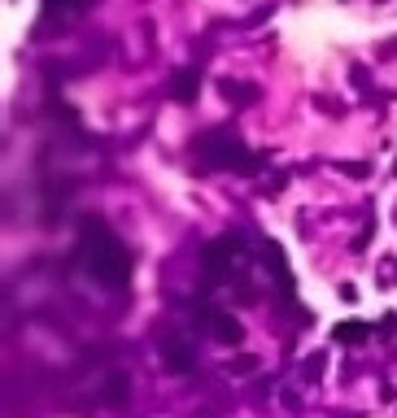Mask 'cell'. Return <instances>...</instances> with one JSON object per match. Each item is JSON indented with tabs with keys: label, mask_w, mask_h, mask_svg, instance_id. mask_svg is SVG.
<instances>
[{
	"label": "cell",
	"mask_w": 397,
	"mask_h": 418,
	"mask_svg": "<svg viewBox=\"0 0 397 418\" xmlns=\"http://www.w3.org/2000/svg\"><path fill=\"white\" fill-rule=\"evenodd\" d=\"M83 261L105 287H122L131 279V257L101 218H83Z\"/></svg>",
	"instance_id": "cell-1"
},
{
	"label": "cell",
	"mask_w": 397,
	"mask_h": 418,
	"mask_svg": "<svg viewBox=\"0 0 397 418\" xmlns=\"http://www.w3.org/2000/svg\"><path fill=\"white\" fill-rule=\"evenodd\" d=\"M196 153H201L206 166H227V170H249L254 166V153L244 148L232 131H206L196 140Z\"/></svg>",
	"instance_id": "cell-2"
},
{
	"label": "cell",
	"mask_w": 397,
	"mask_h": 418,
	"mask_svg": "<svg viewBox=\"0 0 397 418\" xmlns=\"http://www.w3.org/2000/svg\"><path fill=\"white\" fill-rule=\"evenodd\" d=\"M206 331L214 340H223V345H240V340H244L240 323L232 318V314H223V309H206Z\"/></svg>",
	"instance_id": "cell-3"
},
{
	"label": "cell",
	"mask_w": 397,
	"mask_h": 418,
	"mask_svg": "<svg viewBox=\"0 0 397 418\" xmlns=\"http://www.w3.org/2000/svg\"><path fill=\"white\" fill-rule=\"evenodd\" d=\"M162 357H166L170 371H192V366H196L192 345H188V340H179V335H166L162 340Z\"/></svg>",
	"instance_id": "cell-4"
},
{
	"label": "cell",
	"mask_w": 397,
	"mask_h": 418,
	"mask_svg": "<svg viewBox=\"0 0 397 418\" xmlns=\"http://www.w3.org/2000/svg\"><path fill=\"white\" fill-rule=\"evenodd\" d=\"M232 253H236V244H232V240L210 244V249H206V257H201V261H206V270H214V279H223V270H227V257H232Z\"/></svg>",
	"instance_id": "cell-5"
},
{
	"label": "cell",
	"mask_w": 397,
	"mask_h": 418,
	"mask_svg": "<svg viewBox=\"0 0 397 418\" xmlns=\"http://www.w3.org/2000/svg\"><path fill=\"white\" fill-rule=\"evenodd\" d=\"M105 401H109V405H127V401H131V379L122 375V371H114V375L105 379Z\"/></svg>",
	"instance_id": "cell-6"
},
{
	"label": "cell",
	"mask_w": 397,
	"mask_h": 418,
	"mask_svg": "<svg viewBox=\"0 0 397 418\" xmlns=\"http://www.w3.org/2000/svg\"><path fill=\"white\" fill-rule=\"evenodd\" d=\"M332 340H336V345H362V340H367V323H336Z\"/></svg>",
	"instance_id": "cell-7"
},
{
	"label": "cell",
	"mask_w": 397,
	"mask_h": 418,
	"mask_svg": "<svg viewBox=\"0 0 397 418\" xmlns=\"http://www.w3.org/2000/svg\"><path fill=\"white\" fill-rule=\"evenodd\" d=\"M262 257H266V266L275 270V279H280V283H288V261H284L280 244H266V249H262Z\"/></svg>",
	"instance_id": "cell-8"
},
{
	"label": "cell",
	"mask_w": 397,
	"mask_h": 418,
	"mask_svg": "<svg viewBox=\"0 0 397 418\" xmlns=\"http://www.w3.org/2000/svg\"><path fill=\"white\" fill-rule=\"evenodd\" d=\"M170 92H175L179 100H192V96H196V74H192V70L175 74V83H170Z\"/></svg>",
	"instance_id": "cell-9"
},
{
	"label": "cell",
	"mask_w": 397,
	"mask_h": 418,
	"mask_svg": "<svg viewBox=\"0 0 397 418\" xmlns=\"http://www.w3.org/2000/svg\"><path fill=\"white\" fill-rule=\"evenodd\" d=\"M223 92L236 100H258V88H240V83H223Z\"/></svg>",
	"instance_id": "cell-10"
},
{
	"label": "cell",
	"mask_w": 397,
	"mask_h": 418,
	"mask_svg": "<svg viewBox=\"0 0 397 418\" xmlns=\"http://www.w3.org/2000/svg\"><path fill=\"white\" fill-rule=\"evenodd\" d=\"M302 375H306V379H319V375H324V353H314V357L302 366Z\"/></svg>",
	"instance_id": "cell-11"
},
{
	"label": "cell",
	"mask_w": 397,
	"mask_h": 418,
	"mask_svg": "<svg viewBox=\"0 0 397 418\" xmlns=\"http://www.w3.org/2000/svg\"><path fill=\"white\" fill-rule=\"evenodd\" d=\"M61 5H70V0H48V9H61Z\"/></svg>",
	"instance_id": "cell-12"
},
{
	"label": "cell",
	"mask_w": 397,
	"mask_h": 418,
	"mask_svg": "<svg viewBox=\"0 0 397 418\" xmlns=\"http://www.w3.org/2000/svg\"><path fill=\"white\" fill-rule=\"evenodd\" d=\"M393 174H397V162H393Z\"/></svg>",
	"instance_id": "cell-13"
}]
</instances>
